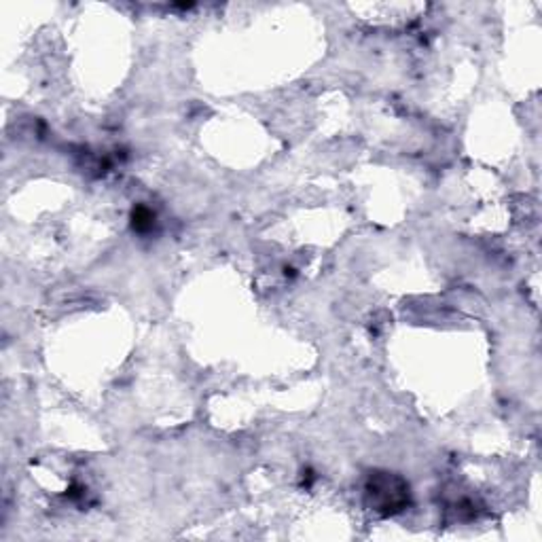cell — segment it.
I'll return each mask as SVG.
<instances>
[{
  "mask_svg": "<svg viewBox=\"0 0 542 542\" xmlns=\"http://www.w3.org/2000/svg\"><path fill=\"white\" fill-rule=\"evenodd\" d=\"M367 504L382 517L403 513L411 502L409 484L400 475L373 473L365 487Z\"/></svg>",
  "mask_w": 542,
  "mask_h": 542,
  "instance_id": "6da1fadb",
  "label": "cell"
},
{
  "mask_svg": "<svg viewBox=\"0 0 542 542\" xmlns=\"http://www.w3.org/2000/svg\"><path fill=\"white\" fill-rule=\"evenodd\" d=\"M155 225V214L151 213L149 208H144V205H138V208H134L132 213V227L136 231L146 233L153 229Z\"/></svg>",
  "mask_w": 542,
  "mask_h": 542,
  "instance_id": "7a4b0ae2",
  "label": "cell"
}]
</instances>
